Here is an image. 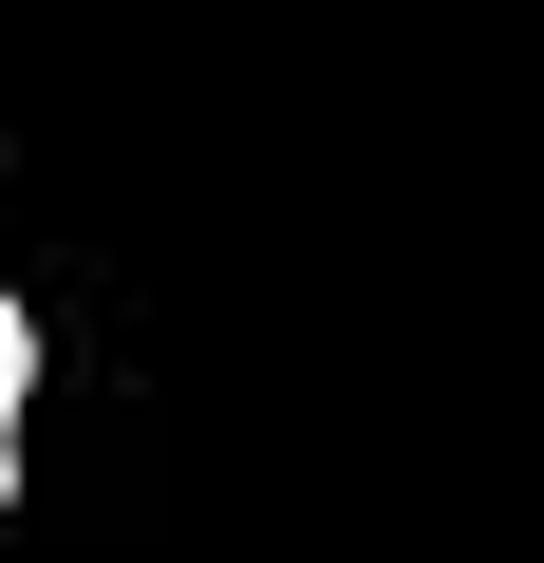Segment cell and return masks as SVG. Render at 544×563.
<instances>
[{
	"label": "cell",
	"instance_id": "6da1fadb",
	"mask_svg": "<svg viewBox=\"0 0 544 563\" xmlns=\"http://www.w3.org/2000/svg\"><path fill=\"white\" fill-rule=\"evenodd\" d=\"M20 413H38V320H20V282H0V507H20Z\"/></svg>",
	"mask_w": 544,
	"mask_h": 563
}]
</instances>
